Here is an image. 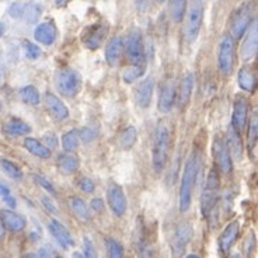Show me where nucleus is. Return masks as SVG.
Returning a JSON list of instances; mask_svg holds the SVG:
<instances>
[{"mask_svg":"<svg viewBox=\"0 0 258 258\" xmlns=\"http://www.w3.org/2000/svg\"><path fill=\"white\" fill-rule=\"evenodd\" d=\"M42 141H44L42 145L45 148L49 149V150H52V149H55L58 146V138L55 136V134H52V132H46L45 135L42 136Z\"/></svg>","mask_w":258,"mask_h":258,"instance_id":"41","label":"nucleus"},{"mask_svg":"<svg viewBox=\"0 0 258 258\" xmlns=\"http://www.w3.org/2000/svg\"><path fill=\"white\" fill-rule=\"evenodd\" d=\"M55 84L62 96L72 98V97L78 96V93L82 89V76L75 69L63 68L56 72Z\"/></svg>","mask_w":258,"mask_h":258,"instance_id":"4","label":"nucleus"},{"mask_svg":"<svg viewBox=\"0 0 258 258\" xmlns=\"http://www.w3.org/2000/svg\"><path fill=\"white\" fill-rule=\"evenodd\" d=\"M257 21L252 20L251 26L247 30V37H245L244 42L241 45V49H240V55L244 60H248L250 58H252L255 53H257L258 49V35H257Z\"/></svg>","mask_w":258,"mask_h":258,"instance_id":"16","label":"nucleus"},{"mask_svg":"<svg viewBox=\"0 0 258 258\" xmlns=\"http://www.w3.org/2000/svg\"><path fill=\"white\" fill-rule=\"evenodd\" d=\"M91 211H94V212L100 213L104 211V202L103 200H100V198H94V200H91Z\"/></svg>","mask_w":258,"mask_h":258,"instance_id":"46","label":"nucleus"},{"mask_svg":"<svg viewBox=\"0 0 258 258\" xmlns=\"http://www.w3.org/2000/svg\"><path fill=\"white\" fill-rule=\"evenodd\" d=\"M78 135H79V138L83 141V142L89 143V142H91L94 138H96V131L91 128H82L78 132Z\"/></svg>","mask_w":258,"mask_h":258,"instance_id":"43","label":"nucleus"},{"mask_svg":"<svg viewBox=\"0 0 258 258\" xmlns=\"http://www.w3.org/2000/svg\"><path fill=\"white\" fill-rule=\"evenodd\" d=\"M219 192H220V180L218 170L212 168L208 174L205 187L201 195V211L202 215L208 218L211 213L215 211L216 204L219 201Z\"/></svg>","mask_w":258,"mask_h":258,"instance_id":"3","label":"nucleus"},{"mask_svg":"<svg viewBox=\"0 0 258 258\" xmlns=\"http://www.w3.org/2000/svg\"><path fill=\"white\" fill-rule=\"evenodd\" d=\"M250 105L247 103L244 97H236L233 104V115H232V128L237 132H241L247 125V116H248Z\"/></svg>","mask_w":258,"mask_h":258,"instance_id":"13","label":"nucleus"},{"mask_svg":"<svg viewBox=\"0 0 258 258\" xmlns=\"http://www.w3.org/2000/svg\"><path fill=\"white\" fill-rule=\"evenodd\" d=\"M69 207H71L72 212L76 215V218L83 222H89L90 220V212L87 209V205L82 198L73 197L69 200Z\"/></svg>","mask_w":258,"mask_h":258,"instance_id":"31","label":"nucleus"},{"mask_svg":"<svg viewBox=\"0 0 258 258\" xmlns=\"http://www.w3.org/2000/svg\"><path fill=\"white\" fill-rule=\"evenodd\" d=\"M3 34H5V24L0 21V38L3 37Z\"/></svg>","mask_w":258,"mask_h":258,"instance_id":"53","label":"nucleus"},{"mask_svg":"<svg viewBox=\"0 0 258 258\" xmlns=\"http://www.w3.org/2000/svg\"><path fill=\"white\" fill-rule=\"evenodd\" d=\"M135 250L139 258H153V250L149 243L146 230L142 223L138 225V229L135 232Z\"/></svg>","mask_w":258,"mask_h":258,"instance_id":"22","label":"nucleus"},{"mask_svg":"<svg viewBox=\"0 0 258 258\" xmlns=\"http://www.w3.org/2000/svg\"><path fill=\"white\" fill-rule=\"evenodd\" d=\"M171 143V131L164 121L157 123L153 136V149H152V160L156 173H161L168 161Z\"/></svg>","mask_w":258,"mask_h":258,"instance_id":"2","label":"nucleus"},{"mask_svg":"<svg viewBox=\"0 0 258 258\" xmlns=\"http://www.w3.org/2000/svg\"><path fill=\"white\" fill-rule=\"evenodd\" d=\"M123 52L131 63H145V45H143L142 34L139 30H134L128 34L123 42Z\"/></svg>","mask_w":258,"mask_h":258,"instance_id":"5","label":"nucleus"},{"mask_svg":"<svg viewBox=\"0 0 258 258\" xmlns=\"http://www.w3.org/2000/svg\"><path fill=\"white\" fill-rule=\"evenodd\" d=\"M49 232H51L53 239L58 241V244L63 250H69L71 247L75 245V241H73L71 232L62 223H59L58 220H51V223H49Z\"/></svg>","mask_w":258,"mask_h":258,"instance_id":"18","label":"nucleus"},{"mask_svg":"<svg viewBox=\"0 0 258 258\" xmlns=\"http://www.w3.org/2000/svg\"><path fill=\"white\" fill-rule=\"evenodd\" d=\"M0 195H2V198H6L9 195H12L10 194V188L5 185V184H2V182H0Z\"/></svg>","mask_w":258,"mask_h":258,"instance_id":"48","label":"nucleus"},{"mask_svg":"<svg viewBox=\"0 0 258 258\" xmlns=\"http://www.w3.org/2000/svg\"><path fill=\"white\" fill-rule=\"evenodd\" d=\"M136 139H138V131H136V128L135 126H128L119 136V145H121L122 149L128 150V149H131L135 145Z\"/></svg>","mask_w":258,"mask_h":258,"instance_id":"33","label":"nucleus"},{"mask_svg":"<svg viewBox=\"0 0 258 258\" xmlns=\"http://www.w3.org/2000/svg\"><path fill=\"white\" fill-rule=\"evenodd\" d=\"M212 153L218 170L223 174H230L233 170V159L226 145V139L222 135H218L213 139Z\"/></svg>","mask_w":258,"mask_h":258,"instance_id":"7","label":"nucleus"},{"mask_svg":"<svg viewBox=\"0 0 258 258\" xmlns=\"http://www.w3.org/2000/svg\"><path fill=\"white\" fill-rule=\"evenodd\" d=\"M0 220H2L3 226L6 229H9L10 232H21L26 227V219L19 213L13 212V211H2L0 212Z\"/></svg>","mask_w":258,"mask_h":258,"instance_id":"26","label":"nucleus"},{"mask_svg":"<svg viewBox=\"0 0 258 258\" xmlns=\"http://www.w3.org/2000/svg\"><path fill=\"white\" fill-rule=\"evenodd\" d=\"M105 247H107L108 258H123V247L115 239L108 237L105 240Z\"/></svg>","mask_w":258,"mask_h":258,"instance_id":"38","label":"nucleus"},{"mask_svg":"<svg viewBox=\"0 0 258 258\" xmlns=\"http://www.w3.org/2000/svg\"><path fill=\"white\" fill-rule=\"evenodd\" d=\"M218 62H219V71L222 72V75L229 76L234 66V39L229 34H226L220 41Z\"/></svg>","mask_w":258,"mask_h":258,"instance_id":"9","label":"nucleus"},{"mask_svg":"<svg viewBox=\"0 0 258 258\" xmlns=\"http://www.w3.org/2000/svg\"><path fill=\"white\" fill-rule=\"evenodd\" d=\"M201 164H202V157L198 149H195L191 152V155L188 156L182 177H181V185H180V212H187L191 207V200H192V191L195 187V181L200 173Z\"/></svg>","mask_w":258,"mask_h":258,"instance_id":"1","label":"nucleus"},{"mask_svg":"<svg viewBox=\"0 0 258 258\" xmlns=\"http://www.w3.org/2000/svg\"><path fill=\"white\" fill-rule=\"evenodd\" d=\"M258 121H257V111L252 112L251 121H250V125H248V145L250 148H254L255 143H257L258 138Z\"/></svg>","mask_w":258,"mask_h":258,"instance_id":"39","label":"nucleus"},{"mask_svg":"<svg viewBox=\"0 0 258 258\" xmlns=\"http://www.w3.org/2000/svg\"><path fill=\"white\" fill-rule=\"evenodd\" d=\"M175 100H177V89H175V84L173 80H166L163 86H161L160 90V97H159V110L163 114H167L171 111L173 105H174Z\"/></svg>","mask_w":258,"mask_h":258,"instance_id":"15","label":"nucleus"},{"mask_svg":"<svg viewBox=\"0 0 258 258\" xmlns=\"http://www.w3.org/2000/svg\"><path fill=\"white\" fill-rule=\"evenodd\" d=\"M24 148L31 153V155L37 156L39 159H49L51 157V150L45 148L42 143L34 139V138H26L24 139Z\"/></svg>","mask_w":258,"mask_h":258,"instance_id":"30","label":"nucleus"},{"mask_svg":"<svg viewBox=\"0 0 258 258\" xmlns=\"http://www.w3.org/2000/svg\"><path fill=\"white\" fill-rule=\"evenodd\" d=\"M44 101H45V105L46 108H48V111H49V114H51L56 121H64V119L69 116V110H68V107H66L63 104V101L59 100L55 94L46 93Z\"/></svg>","mask_w":258,"mask_h":258,"instance_id":"19","label":"nucleus"},{"mask_svg":"<svg viewBox=\"0 0 258 258\" xmlns=\"http://www.w3.org/2000/svg\"><path fill=\"white\" fill-rule=\"evenodd\" d=\"M83 250H84V254H83L84 258H97L94 245H93V243H91V240L87 239V237H84L83 240Z\"/></svg>","mask_w":258,"mask_h":258,"instance_id":"42","label":"nucleus"},{"mask_svg":"<svg viewBox=\"0 0 258 258\" xmlns=\"http://www.w3.org/2000/svg\"><path fill=\"white\" fill-rule=\"evenodd\" d=\"M55 258H62V257H55Z\"/></svg>","mask_w":258,"mask_h":258,"instance_id":"58","label":"nucleus"},{"mask_svg":"<svg viewBox=\"0 0 258 258\" xmlns=\"http://www.w3.org/2000/svg\"><path fill=\"white\" fill-rule=\"evenodd\" d=\"M5 239V226L2 223V220H0V241Z\"/></svg>","mask_w":258,"mask_h":258,"instance_id":"52","label":"nucleus"},{"mask_svg":"<svg viewBox=\"0 0 258 258\" xmlns=\"http://www.w3.org/2000/svg\"><path fill=\"white\" fill-rule=\"evenodd\" d=\"M194 84H195V76L194 73H187L182 80H181L180 89H178V96H177V100L178 101V107L181 110L185 108L191 100V96H192V90H194Z\"/></svg>","mask_w":258,"mask_h":258,"instance_id":"23","label":"nucleus"},{"mask_svg":"<svg viewBox=\"0 0 258 258\" xmlns=\"http://www.w3.org/2000/svg\"><path fill=\"white\" fill-rule=\"evenodd\" d=\"M191 239H192V227L188 223H182L175 229L173 239H171V251L175 258L181 257L184 254Z\"/></svg>","mask_w":258,"mask_h":258,"instance_id":"11","label":"nucleus"},{"mask_svg":"<svg viewBox=\"0 0 258 258\" xmlns=\"http://www.w3.org/2000/svg\"><path fill=\"white\" fill-rule=\"evenodd\" d=\"M37 255L38 258H51V251L48 248H41Z\"/></svg>","mask_w":258,"mask_h":258,"instance_id":"50","label":"nucleus"},{"mask_svg":"<svg viewBox=\"0 0 258 258\" xmlns=\"http://www.w3.org/2000/svg\"><path fill=\"white\" fill-rule=\"evenodd\" d=\"M204 9H205L204 2L197 0L191 3V7L188 10L187 24H185V38L188 42H194L200 34L204 21Z\"/></svg>","mask_w":258,"mask_h":258,"instance_id":"6","label":"nucleus"},{"mask_svg":"<svg viewBox=\"0 0 258 258\" xmlns=\"http://www.w3.org/2000/svg\"><path fill=\"white\" fill-rule=\"evenodd\" d=\"M55 5H56V6H64V5H66V2H56Z\"/></svg>","mask_w":258,"mask_h":258,"instance_id":"57","label":"nucleus"},{"mask_svg":"<svg viewBox=\"0 0 258 258\" xmlns=\"http://www.w3.org/2000/svg\"><path fill=\"white\" fill-rule=\"evenodd\" d=\"M251 23V10L247 6L240 7L232 16V20H230V34L229 35L233 39H240L247 32V30L250 28Z\"/></svg>","mask_w":258,"mask_h":258,"instance_id":"8","label":"nucleus"},{"mask_svg":"<svg viewBox=\"0 0 258 258\" xmlns=\"http://www.w3.org/2000/svg\"><path fill=\"white\" fill-rule=\"evenodd\" d=\"M240 234V222L239 220H233L232 223L226 226L225 230L219 236V250L223 255H227L229 251L232 250L234 241L237 240Z\"/></svg>","mask_w":258,"mask_h":258,"instance_id":"14","label":"nucleus"},{"mask_svg":"<svg viewBox=\"0 0 258 258\" xmlns=\"http://www.w3.org/2000/svg\"><path fill=\"white\" fill-rule=\"evenodd\" d=\"M185 258H201L200 255H197V254H189V255H187Z\"/></svg>","mask_w":258,"mask_h":258,"instance_id":"56","label":"nucleus"},{"mask_svg":"<svg viewBox=\"0 0 258 258\" xmlns=\"http://www.w3.org/2000/svg\"><path fill=\"white\" fill-rule=\"evenodd\" d=\"M24 48H26V55L27 58L30 59H38L41 56V48L37 44H32L30 41H24Z\"/></svg>","mask_w":258,"mask_h":258,"instance_id":"40","label":"nucleus"},{"mask_svg":"<svg viewBox=\"0 0 258 258\" xmlns=\"http://www.w3.org/2000/svg\"><path fill=\"white\" fill-rule=\"evenodd\" d=\"M105 34H107V26L105 24H103V23L94 24L90 28V31L84 35V45L87 46L89 49H97V48H100L104 37H105Z\"/></svg>","mask_w":258,"mask_h":258,"instance_id":"25","label":"nucleus"},{"mask_svg":"<svg viewBox=\"0 0 258 258\" xmlns=\"http://www.w3.org/2000/svg\"><path fill=\"white\" fill-rule=\"evenodd\" d=\"M143 73H145V64H132L123 71L122 80L128 84L134 83L135 80L143 76Z\"/></svg>","mask_w":258,"mask_h":258,"instance_id":"34","label":"nucleus"},{"mask_svg":"<svg viewBox=\"0 0 258 258\" xmlns=\"http://www.w3.org/2000/svg\"><path fill=\"white\" fill-rule=\"evenodd\" d=\"M80 161L76 156L73 155H60L58 157V168L62 174H73L78 171Z\"/></svg>","mask_w":258,"mask_h":258,"instance_id":"29","label":"nucleus"},{"mask_svg":"<svg viewBox=\"0 0 258 258\" xmlns=\"http://www.w3.org/2000/svg\"><path fill=\"white\" fill-rule=\"evenodd\" d=\"M20 98L24 103L30 104V105H38L41 103V96L39 91L34 87V86H26L23 89H20Z\"/></svg>","mask_w":258,"mask_h":258,"instance_id":"32","label":"nucleus"},{"mask_svg":"<svg viewBox=\"0 0 258 258\" xmlns=\"http://www.w3.org/2000/svg\"><path fill=\"white\" fill-rule=\"evenodd\" d=\"M107 200L110 204L111 211L114 212L116 216H123L128 209V204H126V198L123 194L122 188L116 184H111L108 191H107Z\"/></svg>","mask_w":258,"mask_h":258,"instance_id":"12","label":"nucleus"},{"mask_svg":"<svg viewBox=\"0 0 258 258\" xmlns=\"http://www.w3.org/2000/svg\"><path fill=\"white\" fill-rule=\"evenodd\" d=\"M9 14L13 19L26 20L27 23H35L41 16V6L38 3H13L9 7Z\"/></svg>","mask_w":258,"mask_h":258,"instance_id":"10","label":"nucleus"},{"mask_svg":"<svg viewBox=\"0 0 258 258\" xmlns=\"http://www.w3.org/2000/svg\"><path fill=\"white\" fill-rule=\"evenodd\" d=\"M153 91H155V80L153 78H146L142 83L138 86L136 90V104L141 108H149L153 98Z\"/></svg>","mask_w":258,"mask_h":258,"instance_id":"20","label":"nucleus"},{"mask_svg":"<svg viewBox=\"0 0 258 258\" xmlns=\"http://www.w3.org/2000/svg\"><path fill=\"white\" fill-rule=\"evenodd\" d=\"M56 37H58V28L52 20L41 23L34 31V38L37 39L39 44H44V45H52Z\"/></svg>","mask_w":258,"mask_h":258,"instance_id":"17","label":"nucleus"},{"mask_svg":"<svg viewBox=\"0 0 258 258\" xmlns=\"http://www.w3.org/2000/svg\"><path fill=\"white\" fill-rule=\"evenodd\" d=\"M0 166H2V170H3L10 178H13V180L17 181H20L23 178V171L20 170V167L17 164H14L13 161L3 159V160H0Z\"/></svg>","mask_w":258,"mask_h":258,"instance_id":"37","label":"nucleus"},{"mask_svg":"<svg viewBox=\"0 0 258 258\" xmlns=\"http://www.w3.org/2000/svg\"><path fill=\"white\" fill-rule=\"evenodd\" d=\"M62 146H63L64 152L72 153L76 152L79 148V135L78 131H69L62 136Z\"/></svg>","mask_w":258,"mask_h":258,"instance_id":"35","label":"nucleus"},{"mask_svg":"<svg viewBox=\"0 0 258 258\" xmlns=\"http://www.w3.org/2000/svg\"><path fill=\"white\" fill-rule=\"evenodd\" d=\"M3 131L5 134H7L9 136H13V138H19V136H24L27 134L31 132V128L30 125L24 121H20V119H12L3 126Z\"/></svg>","mask_w":258,"mask_h":258,"instance_id":"28","label":"nucleus"},{"mask_svg":"<svg viewBox=\"0 0 258 258\" xmlns=\"http://www.w3.org/2000/svg\"><path fill=\"white\" fill-rule=\"evenodd\" d=\"M24 258H38V255H37V254H32L31 252V254H27Z\"/></svg>","mask_w":258,"mask_h":258,"instance_id":"55","label":"nucleus"},{"mask_svg":"<svg viewBox=\"0 0 258 258\" xmlns=\"http://www.w3.org/2000/svg\"><path fill=\"white\" fill-rule=\"evenodd\" d=\"M226 145L229 148L230 156L232 159L234 157L236 160H240L243 157V152H244V146H243V141H241V136L236 131L232 128V125L227 129V134H226Z\"/></svg>","mask_w":258,"mask_h":258,"instance_id":"24","label":"nucleus"},{"mask_svg":"<svg viewBox=\"0 0 258 258\" xmlns=\"http://www.w3.org/2000/svg\"><path fill=\"white\" fill-rule=\"evenodd\" d=\"M5 76V63H3V53L0 51V80Z\"/></svg>","mask_w":258,"mask_h":258,"instance_id":"51","label":"nucleus"},{"mask_svg":"<svg viewBox=\"0 0 258 258\" xmlns=\"http://www.w3.org/2000/svg\"><path fill=\"white\" fill-rule=\"evenodd\" d=\"M80 188H82V191L86 194H90L94 191V182L90 180V178H87V177H84L80 181Z\"/></svg>","mask_w":258,"mask_h":258,"instance_id":"45","label":"nucleus"},{"mask_svg":"<svg viewBox=\"0 0 258 258\" xmlns=\"http://www.w3.org/2000/svg\"><path fill=\"white\" fill-rule=\"evenodd\" d=\"M3 201H5L10 208H16V205H17V202H16V200H14V197H12V195H9V197H6V198H3Z\"/></svg>","mask_w":258,"mask_h":258,"instance_id":"49","label":"nucleus"},{"mask_svg":"<svg viewBox=\"0 0 258 258\" xmlns=\"http://www.w3.org/2000/svg\"><path fill=\"white\" fill-rule=\"evenodd\" d=\"M123 58V39L121 37L112 38L105 46V60L110 66H116Z\"/></svg>","mask_w":258,"mask_h":258,"instance_id":"21","label":"nucleus"},{"mask_svg":"<svg viewBox=\"0 0 258 258\" xmlns=\"http://www.w3.org/2000/svg\"><path fill=\"white\" fill-rule=\"evenodd\" d=\"M170 16L174 23H180L182 17H184V13L187 10V2L184 0H177V2H170Z\"/></svg>","mask_w":258,"mask_h":258,"instance_id":"36","label":"nucleus"},{"mask_svg":"<svg viewBox=\"0 0 258 258\" xmlns=\"http://www.w3.org/2000/svg\"><path fill=\"white\" fill-rule=\"evenodd\" d=\"M72 258H84V257H83V254H80V252H75Z\"/></svg>","mask_w":258,"mask_h":258,"instance_id":"54","label":"nucleus"},{"mask_svg":"<svg viewBox=\"0 0 258 258\" xmlns=\"http://www.w3.org/2000/svg\"><path fill=\"white\" fill-rule=\"evenodd\" d=\"M41 202H42V205H44V208H45L48 212L56 213V207L53 205V202H52L49 198H46V197H42V198H41Z\"/></svg>","mask_w":258,"mask_h":258,"instance_id":"47","label":"nucleus"},{"mask_svg":"<svg viewBox=\"0 0 258 258\" xmlns=\"http://www.w3.org/2000/svg\"><path fill=\"white\" fill-rule=\"evenodd\" d=\"M237 82H239L240 89H243L244 91H254L255 86H257L255 71L252 69L251 66H243L239 71Z\"/></svg>","mask_w":258,"mask_h":258,"instance_id":"27","label":"nucleus"},{"mask_svg":"<svg viewBox=\"0 0 258 258\" xmlns=\"http://www.w3.org/2000/svg\"><path fill=\"white\" fill-rule=\"evenodd\" d=\"M34 180L37 181V182H38L41 187L45 188L46 191H48V192H49V194H52V195H55V194H56V191H55V188H53V185H52L49 181L46 180L45 177L35 174V175H34Z\"/></svg>","mask_w":258,"mask_h":258,"instance_id":"44","label":"nucleus"}]
</instances>
